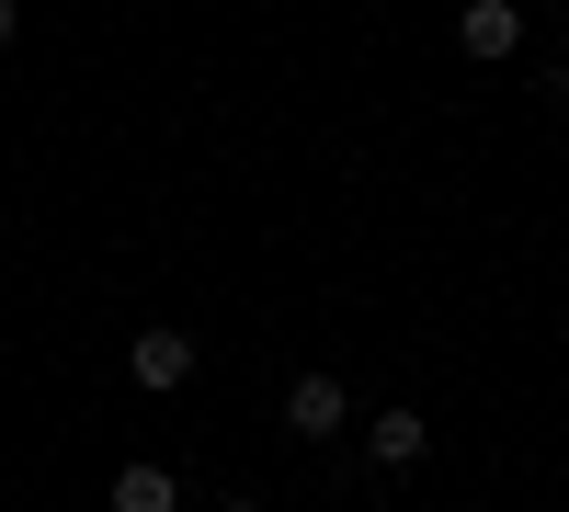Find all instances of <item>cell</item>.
Wrapping results in <instances>:
<instances>
[{
  "label": "cell",
  "instance_id": "obj_1",
  "mask_svg": "<svg viewBox=\"0 0 569 512\" xmlns=\"http://www.w3.org/2000/svg\"><path fill=\"white\" fill-rule=\"evenodd\" d=\"M194 364H206V353H194V331H171V319H160V331H137V342H126V377L149 388V399L194 388Z\"/></svg>",
  "mask_w": 569,
  "mask_h": 512
},
{
  "label": "cell",
  "instance_id": "obj_2",
  "mask_svg": "<svg viewBox=\"0 0 569 512\" xmlns=\"http://www.w3.org/2000/svg\"><path fill=\"white\" fill-rule=\"evenodd\" d=\"M342 422H353V399H342V377H330V364H308V377L284 388V433H297V444H330Z\"/></svg>",
  "mask_w": 569,
  "mask_h": 512
},
{
  "label": "cell",
  "instance_id": "obj_3",
  "mask_svg": "<svg viewBox=\"0 0 569 512\" xmlns=\"http://www.w3.org/2000/svg\"><path fill=\"white\" fill-rule=\"evenodd\" d=\"M456 46H467V58H512V46H525V0H467Z\"/></svg>",
  "mask_w": 569,
  "mask_h": 512
},
{
  "label": "cell",
  "instance_id": "obj_4",
  "mask_svg": "<svg viewBox=\"0 0 569 512\" xmlns=\"http://www.w3.org/2000/svg\"><path fill=\"white\" fill-rule=\"evenodd\" d=\"M114 512H182V479L160 468V455H126L114 468Z\"/></svg>",
  "mask_w": 569,
  "mask_h": 512
},
{
  "label": "cell",
  "instance_id": "obj_5",
  "mask_svg": "<svg viewBox=\"0 0 569 512\" xmlns=\"http://www.w3.org/2000/svg\"><path fill=\"white\" fill-rule=\"evenodd\" d=\"M365 455H376V468H421V455H433L421 410H376V422H365Z\"/></svg>",
  "mask_w": 569,
  "mask_h": 512
},
{
  "label": "cell",
  "instance_id": "obj_6",
  "mask_svg": "<svg viewBox=\"0 0 569 512\" xmlns=\"http://www.w3.org/2000/svg\"><path fill=\"white\" fill-rule=\"evenodd\" d=\"M12 34H23V0H0V46H12Z\"/></svg>",
  "mask_w": 569,
  "mask_h": 512
},
{
  "label": "cell",
  "instance_id": "obj_7",
  "mask_svg": "<svg viewBox=\"0 0 569 512\" xmlns=\"http://www.w3.org/2000/svg\"><path fill=\"white\" fill-rule=\"evenodd\" d=\"M217 512H262V501H251V490H228V501H217Z\"/></svg>",
  "mask_w": 569,
  "mask_h": 512
},
{
  "label": "cell",
  "instance_id": "obj_8",
  "mask_svg": "<svg viewBox=\"0 0 569 512\" xmlns=\"http://www.w3.org/2000/svg\"><path fill=\"white\" fill-rule=\"evenodd\" d=\"M558 58H569V23H558Z\"/></svg>",
  "mask_w": 569,
  "mask_h": 512
}]
</instances>
